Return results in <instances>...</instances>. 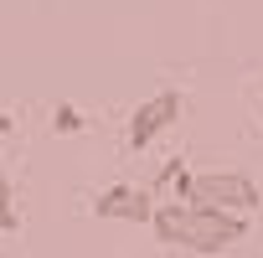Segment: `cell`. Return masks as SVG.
Instances as JSON below:
<instances>
[{
    "mask_svg": "<svg viewBox=\"0 0 263 258\" xmlns=\"http://www.w3.org/2000/svg\"><path fill=\"white\" fill-rule=\"evenodd\" d=\"M155 237L165 248H191V253H222L232 243H242L248 232V217H227V212H206V207H186V201H171V207H155Z\"/></svg>",
    "mask_w": 263,
    "mask_h": 258,
    "instance_id": "1",
    "label": "cell"
},
{
    "mask_svg": "<svg viewBox=\"0 0 263 258\" xmlns=\"http://www.w3.org/2000/svg\"><path fill=\"white\" fill-rule=\"evenodd\" d=\"M160 181L176 186V201H186V207H206V212H227V217H248L258 207V181L242 171H186L181 160H165Z\"/></svg>",
    "mask_w": 263,
    "mask_h": 258,
    "instance_id": "2",
    "label": "cell"
},
{
    "mask_svg": "<svg viewBox=\"0 0 263 258\" xmlns=\"http://www.w3.org/2000/svg\"><path fill=\"white\" fill-rule=\"evenodd\" d=\"M181 114H186V98H181V88H165V93H155V98H145L135 114H129V129H124V145L129 150H145L155 135H165L171 124H181Z\"/></svg>",
    "mask_w": 263,
    "mask_h": 258,
    "instance_id": "3",
    "label": "cell"
},
{
    "mask_svg": "<svg viewBox=\"0 0 263 258\" xmlns=\"http://www.w3.org/2000/svg\"><path fill=\"white\" fill-rule=\"evenodd\" d=\"M93 212L98 217H119V222H155V201L140 186H108V191H98Z\"/></svg>",
    "mask_w": 263,
    "mask_h": 258,
    "instance_id": "4",
    "label": "cell"
},
{
    "mask_svg": "<svg viewBox=\"0 0 263 258\" xmlns=\"http://www.w3.org/2000/svg\"><path fill=\"white\" fill-rule=\"evenodd\" d=\"M21 227V212H16V191H11V176L0 165V232H16Z\"/></svg>",
    "mask_w": 263,
    "mask_h": 258,
    "instance_id": "5",
    "label": "cell"
},
{
    "mask_svg": "<svg viewBox=\"0 0 263 258\" xmlns=\"http://www.w3.org/2000/svg\"><path fill=\"white\" fill-rule=\"evenodd\" d=\"M52 129H57V135H78V129H83V114H78L72 103H57V108H52Z\"/></svg>",
    "mask_w": 263,
    "mask_h": 258,
    "instance_id": "6",
    "label": "cell"
}]
</instances>
